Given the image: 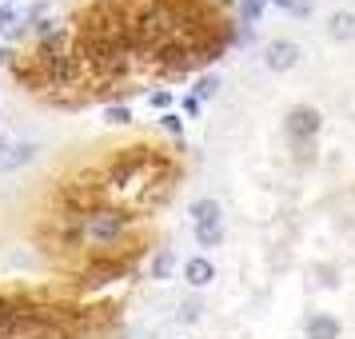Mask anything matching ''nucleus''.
I'll use <instances>...</instances> for the list:
<instances>
[{
	"instance_id": "1",
	"label": "nucleus",
	"mask_w": 355,
	"mask_h": 339,
	"mask_svg": "<svg viewBox=\"0 0 355 339\" xmlns=\"http://www.w3.org/2000/svg\"><path fill=\"white\" fill-rule=\"evenodd\" d=\"M136 216L128 208H92L84 216V243H92V256H120L116 247L132 232Z\"/></svg>"
},
{
	"instance_id": "2",
	"label": "nucleus",
	"mask_w": 355,
	"mask_h": 339,
	"mask_svg": "<svg viewBox=\"0 0 355 339\" xmlns=\"http://www.w3.org/2000/svg\"><path fill=\"white\" fill-rule=\"evenodd\" d=\"M128 272H132L128 256H92V263L80 272V284L84 288H104L112 279H128Z\"/></svg>"
},
{
	"instance_id": "3",
	"label": "nucleus",
	"mask_w": 355,
	"mask_h": 339,
	"mask_svg": "<svg viewBox=\"0 0 355 339\" xmlns=\"http://www.w3.org/2000/svg\"><path fill=\"white\" fill-rule=\"evenodd\" d=\"M323 132V112L320 108H311V104H295L288 112V136H291V144H300L307 148L315 136Z\"/></svg>"
},
{
	"instance_id": "4",
	"label": "nucleus",
	"mask_w": 355,
	"mask_h": 339,
	"mask_svg": "<svg viewBox=\"0 0 355 339\" xmlns=\"http://www.w3.org/2000/svg\"><path fill=\"white\" fill-rule=\"evenodd\" d=\"M263 64L272 68V72H291V68L300 64V44H291V40H272V44L263 49Z\"/></svg>"
},
{
	"instance_id": "5",
	"label": "nucleus",
	"mask_w": 355,
	"mask_h": 339,
	"mask_svg": "<svg viewBox=\"0 0 355 339\" xmlns=\"http://www.w3.org/2000/svg\"><path fill=\"white\" fill-rule=\"evenodd\" d=\"M184 279H188V288H208L211 279H216V263H211L208 256H192L188 263H184Z\"/></svg>"
},
{
	"instance_id": "6",
	"label": "nucleus",
	"mask_w": 355,
	"mask_h": 339,
	"mask_svg": "<svg viewBox=\"0 0 355 339\" xmlns=\"http://www.w3.org/2000/svg\"><path fill=\"white\" fill-rule=\"evenodd\" d=\"M192 224H196V227H216V224H224V208H220V200H211V195L196 200V204H192Z\"/></svg>"
},
{
	"instance_id": "7",
	"label": "nucleus",
	"mask_w": 355,
	"mask_h": 339,
	"mask_svg": "<svg viewBox=\"0 0 355 339\" xmlns=\"http://www.w3.org/2000/svg\"><path fill=\"white\" fill-rule=\"evenodd\" d=\"M304 339H339V320L327 315V311L311 315V320L304 323Z\"/></svg>"
},
{
	"instance_id": "8",
	"label": "nucleus",
	"mask_w": 355,
	"mask_h": 339,
	"mask_svg": "<svg viewBox=\"0 0 355 339\" xmlns=\"http://www.w3.org/2000/svg\"><path fill=\"white\" fill-rule=\"evenodd\" d=\"M327 36H331V40H339V44L355 40V12H347V8L331 12V17H327Z\"/></svg>"
},
{
	"instance_id": "9",
	"label": "nucleus",
	"mask_w": 355,
	"mask_h": 339,
	"mask_svg": "<svg viewBox=\"0 0 355 339\" xmlns=\"http://www.w3.org/2000/svg\"><path fill=\"white\" fill-rule=\"evenodd\" d=\"M36 152H40V148H36L33 140H20V144H12L8 152H4L0 168H4V172H17V168H24V164H33V160H36Z\"/></svg>"
},
{
	"instance_id": "10",
	"label": "nucleus",
	"mask_w": 355,
	"mask_h": 339,
	"mask_svg": "<svg viewBox=\"0 0 355 339\" xmlns=\"http://www.w3.org/2000/svg\"><path fill=\"white\" fill-rule=\"evenodd\" d=\"M263 12H268V4H263V0H236V20H240V24H248V28H252V24H259V20H263Z\"/></svg>"
},
{
	"instance_id": "11",
	"label": "nucleus",
	"mask_w": 355,
	"mask_h": 339,
	"mask_svg": "<svg viewBox=\"0 0 355 339\" xmlns=\"http://www.w3.org/2000/svg\"><path fill=\"white\" fill-rule=\"evenodd\" d=\"M172 268H176V252H172V247H160V252L152 256V279H168Z\"/></svg>"
},
{
	"instance_id": "12",
	"label": "nucleus",
	"mask_w": 355,
	"mask_h": 339,
	"mask_svg": "<svg viewBox=\"0 0 355 339\" xmlns=\"http://www.w3.org/2000/svg\"><path fill=\"white\" fill-rule=\"evenodd\" d=\"M220 243H224V224L196 227V247H220Z\"/></svg>"
},
{
	"instance_id": "13",
	"label": "nucleus",
	"mask_w": 355,
	"mask_h": 339,
	"mask_svg": "<svg viewBox=\"0 0 355 339\" xmlns=\"http://www.w3.org/2000/svg\"><path fill=\"white\" fill-rule=\"evenodd\" d=\"M216 92H220V76H216V72H204L192 88V96H200V100H211Z\"/></svg>"
},
{
	"instance_id": "14",
	"label": "nucleus",
	"mask_w": 355,
	"mask_h": 339,
	"mask_svg": "<svg viewBox=\"0 0 355 339\" xmlns=\"http://www.w3.org/2000/svg\"><path fill=\"white\" fill-rule=\"evenodd\" d=\"M148 104H152L156 112H172L176 96H172V88H152V92H148Z\"/></svg>"
},
{
	"instance_id": "15",
	"label": "nucleus",
	"mask_w": 355,
	"mask_h": 339,
	"mask_svg": "<svg viewBox=\"0 0 355 339\" xmlns=\"http://www.w3.org/2000/svg\"><path fill=\"white\" fill-rule=\"evenodd\" d=\"M28 24H33V36H36V44H40V40H49L52 33H60V20H52V17L28 20Z\"/></svg>"
},
{
	"instance_id": "16",
	"label": "nucleus",
	"mask_w": 355,
	"mask_h": 339,
	"mask_svg": "<svg viewBox=\"0 0 355 339\" xmlns=\"http://www.w3.org/2000/svg\"><path fill=\"white\" fill-rule=\"evenodd\" d=\"M17 24H20V12L12 8V4H0V40H4V36L12 33Z\"/></svg>"
},
{
	"instance_id": "17",
	"label": "nucleus",
	"mask_w": 355,
	"mask_h": 339,
	"mask_svg": "<svg viewBox=\"0 0 355 339\" xmlns=\"http://www.w3.org/2000/svg\"><path fill=\"white\" fill-rule=\"evenodd\" d=\"M200 112H204V100H200V96L188 92V96L180 100V116H184V120H200Z\"/></svg>"
},
{
	"instance_id": "18",
	"label": "nucleus",
	"mask_w": 355,
	"mask_h": 339,
	"mask_svg": "<svg viewBox=\"0 0 355 339\" xmlns=\"http://www.w3.org/2000/svg\"><path fill=\"white\" fill-rule=\"evenodd\" d=\"M104 120H108V124H132V108L128 104H108V108H104Z\"/></svg>"
},
{
	"instance_id": "19",
	"label": "nucleus",
	"mask_w": 355,
	"mask_h": 339,
	"mask_svg": "<svg viewBox=\"0 0 355 339\" xmlns=\"http://www.w3.org/2000/svg\"><path fill=\"white\" fill-rule=\"evenodd\" d=\"M200 315H204V304L200 299H184L180 304V323H196Z\"/></svg>"
},
{
	"instance_id": "20",
	"label": "nucleus",
	"mask_w": 355,
	"mask_h": 339,
	"mask_svg": "<svg viewBox=\"0 0 355 339\" xmlns=\"http://www.w3.org/2000/svg\"><path fill=\"white\" fill-rule=\"evenodd\" d=\"M160 128L172 132V136L180 140V136H184V116H180V112H164V116H160Z\"/></svg>"
},
{
	"instance_id": "21",
	"label": "nucleus",
	"mask_w": 355,
	"mask_h": 339,
	"mask_svg": "<svg viewBox=\"0 0 355 339\" xmlns=\"http://www.w3.org/2000/svg\"><path fill=\"white\" fill-rule=\"evenodd\" d=\"M20 52L17 49H8V44H0V68H12V60H17Z\"/></svg>"
},
{
	"instance_id": "22",
	"label": "nucleus",
	"mask_w": 355,
	"mask_h": 339,
	"mask_svg": "<svg viewBox=\"0 0 355 339\" xmlns=\"http://www.w3.org/2000/svg\"><path fill=\"white\" fill-rule=\"evenodd\" d=\"M288 12H295V17H307V12H311V4H307V0H291Z\"/></svg>"
},
{
	"instance_id": "23",
	"label": "nucleus",
	"mask_w": 355,
	"mask_h": 339,
	"mask_svg": "<svg viewBox=\"0 0 355 339\" xmlns=\"http://www.w3.org/2000/svg\"><path fill=\"white\" fill-rule=\"evenodd\" d=\"M263 4H275V8H291V0H263Z\"/></svg>"
},
{
	"instance_id": "24",
	"label": "nucleus",
	"mask_w": 355,
	"mask_h": 339,
	"mask_svg": "<svg viewBox=\"0 0 355 339\" xmlns=\"http://www.w3.org/2000/svg\"><path fill=\"white\" fill-rule=\"evenodd\" d=\"M4 152H8V144H4V136H0V160H4Z\"/></svg>"
}]
</instances>
